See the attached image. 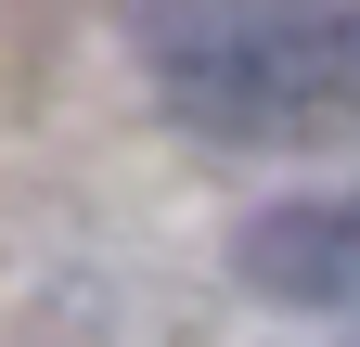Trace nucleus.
Segmentation results:
<instances>
[{
    "label": "nucleus",
    "mask_w": 360,
    "mask_h": 347,
    "mask_svg": "<svg viewBox=\"0 0 360 347\" xmlns=\"http://www.w3.org/2000/svg\"><path fill=\"white\" fill-rule=\"evenodd\" d=\"M232 283L309 322H360V193H283L232 232Z\"/></svg>",
    "instance_id": "nucleus-2"
},
{
    "label": "nucleus",
    "mask_w": 360,
    "mask_h": 347,
    "mask_svg": "<svg viewBox=\"0 0 360 347\" xmlns=\"http://www.w3.org/2000/svg\"><path fill=\"white\" fill-rule=\"evenodd\" d=\"M129 65L193 142H360V0H129Z\"/></svg>",
    "instance_id": "nucleus-1"
}]
</instances>
